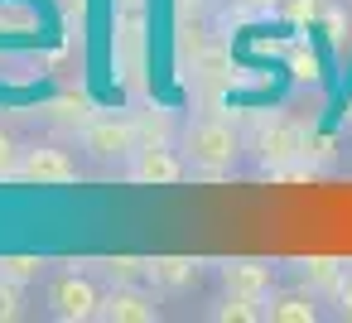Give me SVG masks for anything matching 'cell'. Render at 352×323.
I'll use <instances>...</instances> for the list:
<instances>
[{
	"instance_id": "obj_1",
	"label": "cell",
	"mask_w": 352,
	"mask_h": 323,
	"mask_svg": "<svg viewBox=\"0 0 352 323\" xmlns=\"http://www.w3.org/2000/svg\"><path fill=\"white\" fill-rule=\"evenodd\" d=\"M39 313L58 323H87L102 313V285L78 270H58L39 285Z\"/></svg>"
},
{
	"instance_id": "obj_2",
	"label": "cell",
	"mask_w": 352,
	"mask_h": 323,
	"mask_svg": "<svg viewBox=\"0 0 352 323\" xmlns=\"http://www.w3.org/2000/svg\"><path fill=\"white\" fill-rule=\"evenodd\" d=\"M236 155H241V135H236L227 121H217V116L193 121V126L184 131V159H188L193 169H203V174L232 169Z\"/></svg>"
},
{
	"instance_id": "obj_3",
	"label": "cell",
	"mask_w": 352,
	"mask_h": 323,
	"mask_svg": "<svg viewBox=\"0 0 352 323\" xmlns=\"http://www.w3.org/2000/svg\"><path fill=\"white\" fill-rule=\"evenodd\" d=\"M78 174H82V164L73 159V150H63V145H54V140H30V145L20 150V169H15V179L39 183V188L78 183Z\"/></svg>"
},
{
	"instance_id": "obj_4",
	"label": "cell",
	"mask_w": 352,
	"mask_h": 323,
	"mask_svg": "<svg viewBox=\"0 0 352 323\" xmlns=\"http://www.w3.org/2000/svg\"><path fill=\"white\" fill-rule=\"evenodd\" d=\"M97 318H111V323H155L160 318V304L140 285H121V289L102 294V313Z\"/></svg>"
},
{
	"instance_id": "obj_5",
	"label": "cell",
	"mask_w": 352,
	"mask_h": 323,
	"mask_svg": "<svg viewBox=\"0 0 352 323\" xmlns=\"http://www.w3.org/2000/svg\"><path fill=\"white\" fill-rule=\"evenodd\" d=\"M131 145H135V135H131L126 126H116V121H102V126H92V131L82 135L87 159H97L102 169H111V164L121 169V159H126V155H135Z\"/></svg>"
},
{
	"instance_id": "obj_6",
	"label": "cell",
	"mask_w": 352,
	"mask_h": 323,
	"mask_svg": "<svg viewBox=\"0 0 352 323\" xmlns=\"http://www.w3.org/2000/svg\"><path fill=\"white\" fill-rule=\"evenodd\" d=\"M265 318L270 323H318L323 318V304H318L314 289H270Z\"/></svg>"
},
{
	"instance_id": "obj_7",
	"label": "cell",
	"mask_w": 352,
	"mask_h": 323,
	"mask_svg": "<svg viewBox=\"0 0 352 323\" xmlns=\"http://www.w3.org/2000/svg\"><path fill=\"white\" fill-rule=\"evenodd\" d=\"M131 183H179L184 179V159L174 150H135V159L126 164Z\"/></svg>"
},
{
	"instance_id": "obj_8",
	"label": "cell",
	"mask_w": 352,
	"mask_h": 323,
	"mask_svg": "<svg viewBox=\"0 0 352 323\" xmlns=\"http://www.w3.org/2000/svg\"><path fill=\"white\" fill-rule=\"evenodd\" d=\"M222 285H227L232 294H246V299H270L275 275H270V265H261V260H232V265L222 270Z\"/></svg>"
},
{
	"instance_id": "obj_9",
	"label": "cell",
	"mask_w": 352,
	"mask_h": 323,
	"mask_svg": "<svg viewBox=\"0 0 352 323\" xmlns=\"http://www.w3.org/2000/svg\"><path fill=\"white\" fill-rule=\"evenodd\" d=\"M20 135L10 131V126H0V179H15V169H20Z\"/></svg>"
},
{
	"instance_id": "obj_10",
	"label": "cell",
	"mask_w": 352,
	"mask_h": 323,
	"mask_svg": "<svg viewBox=\"0 0 352 323\" xmlns=\"http://www.w3.org/2000/svg\"><path fill=\"white\" fill-rule=\"evenodd\" d=\"M261 145H265V155L285 159V155H294V150H289V145H294V131H275V135H265Z\"/></svg>"
},
{
	"instance_id": "obj_11",
	"label": "cell",
	"mask_w": 352,
	"mask_h": 323,
	"mask_svg": "<svg viewBox=\"0 0 352 323\" xmlns=\"http://www.w3.org/2000/svg\"><path fill=\"white\" fill-rule=\"evenodd\" d=\"M318 5H323V0H289V20H294V25H304V20H314V15H318Z\"/></svg>"
},
{
	"instance_id": "obj_12",
	"label": "cell",
	"mask_w": 352,
	"mask_h": 323,
	"mask_svg": "<svg viewBox=\"0 0 352 323\" xmlns=\"http://www.w3.org/2000/svg\"><path fill=\"white\" fill-rule=\"evenodd\" d=\"M338 313H342V318H352V275H347V280H338Z\"/></svg>"
},
{
	"instance_id": "obj_13",
	"label": "cell",
	"mask_w": 352,
	"mask_h": 323,
	"mask_svg": "<svg viewBox=\"0 0 352 323\" xmlns=\"http://www.w3.org/2000/svg\"><path fill=\"white\" fill-rule=\"evenodd\" d=\"M342 121H347V131H352V97H347V111H342Z\"/></svg>"
},
{
	"instance_id": "obj_14",
	"label": "cell",
	"mask_w": 352,
	"mask_h": 323,
	"mask_svg": "<svg viewBox=\"0 0 352 323\" xmlns=\"http://www.w3.org/2000/svg\"><path fill=\"white\" fill-rule=\"evenodd\" d=\"M265 5H275V0H265Z\"/></svg>"
}]
</instances>
